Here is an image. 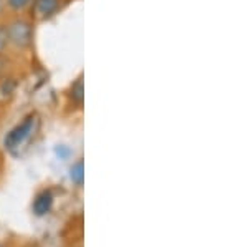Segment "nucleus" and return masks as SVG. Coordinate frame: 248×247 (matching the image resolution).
Listing matches in <instances>:
<instances>
[{
	"instance_id": "3",
	"label": "nucleus",
	"mask_w": 248,
	"mask_h": 247,
	"mask_svg": "<svg viewBox=\"0 0 248 247\" xmlns=\"http://www.w3.org/2000/svg\"><path fill=\"white\" fill-rule=\"evenodd\" d=\"M60 5V0H35L33 12L37 18H48L57 12Z\"/></svg>"
},
{
	"instance_id": "5",
	"label": "nucleus",
	"mask_w": 248,
	"mask_h": 247,
	"mask_svg": "<svg viewBox=\"0 0 248 247\" xmlns=\"http://www.w3.org/2000/svg\"><path fill=\"white\" fill-rule=\"evenodd\" d=\"M70 178H71V181H73L75 184H78V186L83 184V181H85V166H83V161H78V163H75V165L71 166Z\"/></svg>"
},
{
	"instance_id": "9",
	"label": "nucleus",
	"mask_w": 248,
	"mask_h": 247,
	"mask_svg": "<svg viewBox=\"0 0 248 247\" xmlns=\"http://www.w3.org/2000/svg\"><path fill=\"white\" fill-rule=\"evenodd\" d=\"M2 3H3V0H0V10H2Z\"/></svg>"
},
{
	"instance_id": "8",
	"label": "nucleus",
	"mask_w": 248,
	"mask_h": 247,
	"mask_svg": "<svg viewBox=\"0 0 248 247\" xmlns=\"http://www.w3.org/2000/svg\"><path fill=\"white\" fill-rule=\"evenodd\" d=\"M7 43H9V38H7V29L5 27H0V53L5 50Z\"/></svg>"
},
{
	"instance_id": "4",
	"label": "nucleus",
	"mask_w": 248,
	"mask_h": 247,
	"mask_svg": "<svg viewBox=\"0 0 248 247\" xmlns=\"http://www.w3.org/2000/svg\"><path fill=\"white\" fill-rule=\"evenodd\" d=\"M51 206H53V194L50 191H43L40 193L33 201V213L37 216H45L51 211Z\"/></svg>"
},
{
	"instance_id": "7",
	"label": "nucleus",
	"mask_w": 248,
	"mask_h": 247,
	"mask_svg": "<svg viewBox=\"0 0 248 247\" xmlns=\"http://www.w3.org/2000/svg\"><path fill=\"white\" fill-rule=\"evenodd\" d=\"M30 2L31 0H7V3H9V7L10 9H14V10H25L27 7L30 5Z\"/></svg>"
},
{
	"instance_id": "6",
	"label": "nucleus",
	"mask_w": 248,
	"mask_h": 247,
	"mask_svg": "<svg viewBox=\"0 0 248 247\" xmlns=\"http://www.w3.org/2000/svg\"><path fill=\"white\" fill-rule=\"evenodd\" d=\"M71 98H73V101H77L78 105H83V99H85V85H83V77H79L77 82L71 85Z\"/></svg>"
},
{
	"instance_id": "1",
	"label": "nucleus",
	"mask_w": 248,
	"mask_h": 247,
	"mask_svg": "<svg viewBox=\"0 0 248 247\" xmlns=\"http://www.w3.org/2000/svg\"><path fill=\"white\" fill-rule=\"evenodd\" d=\"M35 125H37V116H35V115L27 116L18 126H15V128L7 134L5 148L12 151V153L20 149V146L25 145L31 138V134H33V131H35Z\"/></svg>"
},
{
	"instance_id": "2",
	"label": "nucleus",
	"mask_w": 248,
	"mask_h": 247,
	"mask_svg": "<svg viewBox=\"0 0 248 247\" xmlns=\"http://www.w3.org/2000/svg\"><path fill=\"white\" fill-rule=\"evenodd\" d=\"M7 38L18 49H27L33 40V30L31 25L25 20H14L7 27Z\"/></svg>"
}]
</instances>
